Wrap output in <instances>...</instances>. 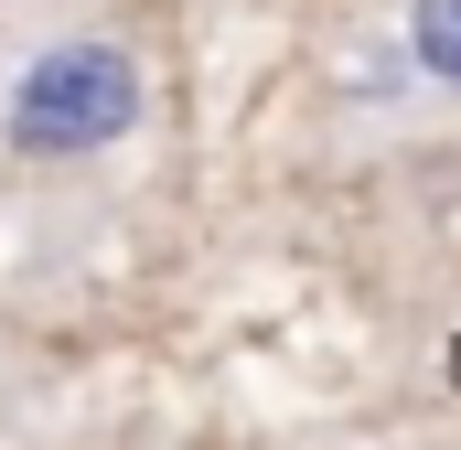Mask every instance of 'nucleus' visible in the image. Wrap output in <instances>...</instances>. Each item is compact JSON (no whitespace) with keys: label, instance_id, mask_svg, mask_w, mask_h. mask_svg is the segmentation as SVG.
Returning <instances> with one entry per match:
<instances>
[{"label":"nucleus","instance_id":"nucleus-1","mask_svg":"<svg viewBox=\"0 0 461 450\" xmlns=\"http://www.w3.org/2000/svg\"><path fill=\"white\" fill-rule=\"evenodd\" d=\"M129 118H140V65H129L118 43H97V32L32 54L22 86H11V140H22L32 161L108 150V140H129Z\"/></svg>","mask_w":461,"mask_h":450},{"label":"nucleus","instance_id":"nucleus-2","mask_svg":"<svg viewBox=\"0 0 461 450\" xmlns=\"http://www.w3.org/2000/svg\"><path fill=\"white\" fill-rule=\"evenodd\" d=\"M408 54L461 86V0H408Z\"/></svg>","mask_w":461,"mask_h":450}]
</instances>
